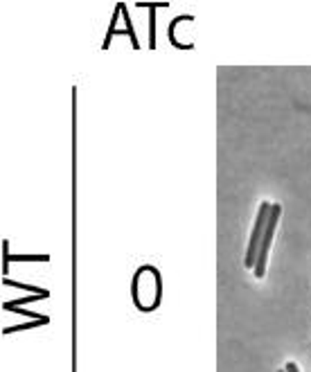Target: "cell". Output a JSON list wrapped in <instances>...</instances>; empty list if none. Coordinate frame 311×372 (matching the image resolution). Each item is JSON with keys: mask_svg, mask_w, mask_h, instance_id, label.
Listing matches in <instances>:
<instances>
[{"mask_svg": "<svg viewBox=\"0 0 311 372\" xmlns=\"http://www.w3.org/2000/svg\"><path fill=\"white\" fill-rule=\"evenodd\" d=\"M149 47H156V14H149Z\"/></svg>", "mask_w": 311, "mask_h": 372, "instance_id": "277c9868", "label": "cell"}, {"mask_svg": "<svg viewBox=\"0 0 311 372\" xmlns=\"http://www.w3.org/2000/svg\"><path fill=\"white\" fill-rule=\"evenodd\" d=\"M280 215H282V206L275 204V206L271 208V217H268L264 237H261V246H259V255H257V264H255V278H264V273H266L268 250H271V241H273V234H275L277 219H280Z\"/></svg>", "mask_w": 311, "mask_h": 372, "instance_id": "7a4b0ae2", "label": "cell"}, {"mask_svg": "<svg viewBox=\"0 0 311 372\" xmlns=\"http://www.w3.org/2000/svg\"><path fill=\"white\" fill-rule=\"evenodd\" d=\"M284 370H286V372H300V370H298V366H296V363H291V361L286 363V368H284Z\"/></svg>", "mask_w": 311, "mask_h": 372, "instance_id": "5b68a950", "label": "cell"}, {"mask_svg": "<svg viewBox=\"0 0 311 372\" xmlns=\"http://www.w3.org/2000/svg\"><path fill=\"white\" fill-rule=\"evenodd\" d=\"M118 10L125 14V21H127V34L131 36V43H133V47L138 50V39H136V32H133V23H131V19H129V12H125V5H118Z\"/></svg>", "mask_w": 311, "mask_h": 372, "instance_id": "3957f363", "label": "cell"}, {"mask_svg": "<svg viewBox=\"0 0 311 372\" xmlns=\"http://www.w3.org/2000/svg\"><path fill=\"white\" fill-rule=\"evenodd\" d=\"M271 204H261L259 206V212H257V219H255V228L250 232V241H248V248H246V264L248 269H255L257 264V255H259V246H261V237H264V230H266V223H268V217H271Z\"/></svg>", "mask_w": 311, "mask_h": 372, "instance_id": "6da1fadb", "label": "cell"}, {"mask_svg": "<svg viewBox=\"0 0 311 372\" xmlns=\"http://www.w3.org/2000/svg\"><path fill=\"white\" fill-rule=\"evenodd\" d=\"M280 372H286V370H280Z\"/></svg>", "mask_w": 311, "mask_h": 372, "instance_id": "8992f818", "label": "cell"}]
</instances>
